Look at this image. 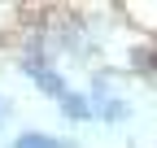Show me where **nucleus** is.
<instances>
[{
  "instance_id": "f257e3e1",
  "label": "nucleus",
  "mask_w": 157,
  "mask_h": 148,
  "mask_svg": "<svg viewBox=\"0 0 157 148\" xmlns=\"http://www.w3.org/2000/svg\"><path fill=\"white\" fill-rule=\"evenodd\" d=\"M92 109H96L105 122H122V118H127V100L109 96V87H105V83H96V87H92Z\"/></svg>"
},
{
  "instance_id": "f03ea898",
  "label": "nucleus",
  "mask_w": 157,
  "mask_h": 148,
  "mask_svg": "<svg viewBox=\"0 0 157 148\" xmlns=\"http://www.w3.org/2000/svg\"><path fill=\"white\" fill-rule=\"evenodd\" d=\"M26 74H31V79H35L39 87L48 91V96H57V100H66V96H70V87H66L61 79H57V74H52L44 61H26Z\"/></svg>"
},
{
  "instance_id": "7ed1b4c3",
  "label": "nucleus",
  "mask_w": 157,
  "mask_h": 148,
  "mask_svg": "<svg viewBox=\"0 0 157 148\" xmlns=\"http://www.w3.org/2000/svg\"><path fill=\"white\" fill-rule=\"evenodd\" d=\"M9 148H74L70 139H57V135H44V131H26V135H17Z\"/></svg>"
},
{
  "instance_id": "20e7f679",
  "label": "nucleus",
  "mask_w": 157,
  "mask_h": 148,
  "mask_svg": "<svg viewBox=\"0 0 157 148\" xmlns=\"http://www.w3.org/2000/svg\"><path fill=\"white\" fill-rule=\"evenodd\" d=\"M61 109H66L70 118H78V122H83V118H92V105H87L83 96H74V91H70V96L61 100Z\"/></svg>"
},
{
  "instance_id": "39448f33",
  "label": "nucleus",
  "mask_w": 157,
  "mask_h": 148,
  "mask_svg": "<svg viewBox=\"0 0 157 148\" xmlns=\"http://www.w3.org/2000/svg\"><path fill=\"white\" fill-rule=\"evenodd\" d=\"M5 113H9V100H5V96H0V122H5Z\"/></svg>"
}]
</instances>
